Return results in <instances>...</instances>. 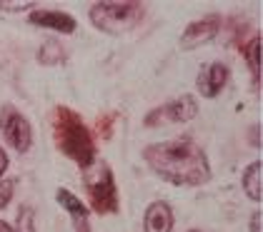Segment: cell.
<instances>
[{
	"instance_id": "obj_10",
	"label": "cell",
	"mask_w": 263,
	"mask_h": 232,
	"mask_svg": "<svg viewBox=\"0 0 263 232\" xmlns=\"http://www.w3.org/2000/svg\"><path fill=\"white\" fill-rule=\"evenodd\" d=\"M30 23L41 25V28H50V30H61L65 35L76 30V20L70 18L68 13H61V10H33L30 13Z\"/></svg>"
},
{
	"instance_id": "obj_19",
	"label": "cell",
	"mask_w": 263,
	"mask_h": 232,
	"mask_svg": "<svg viewBox=\"0 0 263 232\" xmlns=\"http://www.w3.org/2000/svg\"><path fill=\"white\" fill-rule=\"evenodd\" d=\"M5 170H8V155H5V150L0 147V180H3Z\"/></svg>"
},
{
	"instance_id": "obj_20",
	"label": "cell",
	"mask_w": 263,
	"mask_h": 232,
	"mask_svg": "<svg viewBox=\"0 0 263 232\" xmlns=\"http://www.w3.org/2000/svg\"><path fill=\"white\" fill-rule=\"evenodd\" d=\"M0 232H15V230H13L8 222H3V220H0Z\"/></svg>"
},
{
	"instance_id": "obj_17",
	"label": "cell",
	"mask_w": 263,
	"mask_h": 232,
	"mask_svg": "<svg viewBox=\"0 0 263 232\" xmlns=\"http://www.w3.org/2000/svg\"><path fill=\"white\" fill-rule=\"evenodd\" d=\"M0 8H3V10H23V8H33V3H30V0H25V3H8V0H0Z\"/></svg>"
},
{
	"instance_id": "obj_18",
	"label": "cell",
	"mask_w": 263,
	"mask_h": 232,
	"mask_svg": "<svg viewBox=\"0 0 263 232\" xmlns=\"http://www.w3.org/2000/svg\"><path fill=\"white\" fill-rule=\"evenodd\" d=\"M251 232H263V215L256 213L251 217Z\"/></svg>"
},
{
	"instance_id": "obj_7",
	"label": "cell",
	"mask_w": 263,
	"mask_h": 232,
	"mask_svg": "<svg viewBox=\"0 0 263 232\" xmlns=\"http://www.w3.org/2000/svg\"><path fill=\"white\" fill-rule=\"evenodd\" d=\"M221 30V15L218 13H211V15H203L201 20H193L185 30H183L181 38V48L183 50H193L203 43L213 40Z\"/></svg>"
},
{
	"instance_id": "obj_8",
	"label": "cell",
	"mask_w": 263,
	"mask_h": 232,
	"mask_svg": "<svg viewBox=\"0 0 263 232\" xmlns=\"http://www.w3.org/2000/svg\"><path fill=\"white\" fill-rule=\"evenodd\" d=\"M226 82H228V68L223 62L203 65L201 73H198V80H196V85H198L203 97H216L226 88Z\"/></svg>"
},
{
	"instance_id": "obj_9",
	"label": "cell",
	"mask_w": 263,
	"mask_h": 232,
	"mask_svg": "<svg viewBox=\"0 0 263 232\" xmlns=\"http://www.w3.org/2000/svg\"><path fill=\"white\" fill-rule=\"evenodd\" d=\"M55 200L65 207V213L70 215V220H73V225H76V232H90V225H88V210H85V205H83L76 195L70 193V190H65V187H61L58 195H55Z\"/></svg>"
},
{
	"instance_id": "obj_5",
	"label": "cell",
	"mask_w": 263,
	"mask_h": 232,
	"mask_svg": "<svg viewBox=\"0 0 263 232\" xmlns=\"http://www.w3.org/2000/svg\"><path fill=\"white\" fill-rule=\"evenodd\" d=\"M0 130H3V137L8 140V145L13 150H18V153H28L30 150V145H33L30 122L13 105H3V110H0Z\"/></svg>"
},
{
	"instance_id": "obj_6",
	"label": "cell",
	"mask_w": 263,
	"mask_h": 232,
	"mask_svg": "<svg viewBox=\"0 0 263 232\" xmlns=\"http://www.w3.org/2000/svg\"><path fill=\"white\" fill-rule=\"evenodd\" d=\"M198 113V105H196V97L191 95H181L171 102H165L163 108L153 110L151 115L145 117V125H156V122H188L193 120Z\"/></svg>"
},
{
	"instance_id": "obj_1",
	"label": "cell",
	"mask_w": 263,
	"mask_h": 232,
	"mask_svg": "<svg viewBox=\"0 0 263 232\" xmlns=\"http://www.w3.org/2000/svg\"><path fill=\"white\" fill-rule=\"evenodd\" d=\"M143 157L151 165V170L171 185L198 187V185H205L211 180L208 157L188 137L153 142L143 150Z\"/></svg>"
},
{
	"instance_id": "obj_21",
	"label": "cell",
	"mask_w": 263,
	"mask_h": 232,
	"mask_svg": "<svg viewBox=\"0 0 263 232\" xmlns=\"http://www.w3.org/2000/svg\"><path fill=\"white\" fill-rule=\"evenodd\" d=\"M191 232H201V230H191Z\"/></svg>"
},
{
	"instance_id": "obj_16",
	"label": "cell",
	"mask_w": 263,
	"mask_h": 232,
	"mask_svg": "<svg viewBox=\"0 0 263 232\" xmlns=\"http://www.w3.org/2000/svg\"><path fill=\"white\" fill-rule=\"evenodd\" d=\"M15 185H18V180H13V177H10V180H5V177L0 180V210H3V207H5L10 200H13Z\"/></svg>"
},
{
	"instance_id": "obj_4",
	"label": "cell",
	"mask_w": 263,
	"mask_h": 232,
	"mask_svg": "<svg viewBox=\"0 0 263 232\" xmlns=\"http://www.w3.org/2000/svg\"><path fill=\"white\" fill-rule=\"evenodd\" d=\"M85 190L93 202V210L98 215L118 213V190H116V180L108 162L85 167Z\"/></svg>"
},
{
	"instance_id": "obj_3",
	"label": "cell",
	"mask_w": 263,
	"mask_h": 232,
	"mask_svg": "<svg viewBox=\"0 0 263 232\" xmlns=\"http://www.w3.org/2000/svg\"><path fill=\"white\" fill-rule=\"evenodd\" d=\"M145 15V5L141 3H130V0H123V3H96L90 8V23L103 30V33H110V35H121L133 30Z\"/></svg>"
},
{
	"instance_id": "obj_2",
	"label": "cell",
	"mask_w": 263,
	"mask_h": 232,
	"mask_svg": "<svg viewBox=\"0 0 263 232\" xmlns=\"http://www.w3.org/2000/svg\"><path fill=\"white\" fill-rule=\"evenodd\" d=\"M53 137L63 155H68L81 167H90L96 160V142L90 130L85 128L81 115H76L70 108H55L53 113Z\"/></svg>"
},
{
	"instance_id": "obj_11",
	"label": "cell",
	"mask_w": 263,
	"mask_h": 232,
	"mask_svg": "<svg viewBox=\"0 0 263 232\" xmlns=\"http://www.w3.org/2000/svg\"><path fill=\"white\" fill-rule=\"evenodd\" d=\"M145 232H171L173 227V213L168 202H151L145 210Z\"/></svg>"
},
{
	"instance_id": "obj_12",
	"label": "cell",
	"mask_w": 263,
	"mask_h": 232,
	"mask_svg": "<svg viewBox=\"0 0 263 232\" xmlns=\"http://www.w3.org/2000/svg\"><path fill=\"white\" fill-rule=\"evenodd\" d=\"M243 190L248 193L251 200H256V202L263 197V162L261 160H256V162L246 170V175H243Z\"/></svg>"
},
{
	"instance_id": "obj_14",
	"label": "cell",
	"mask_w": 263,
	"mask_h": 232,
	"mask_svg": "<svg viewBox=\"0 0 263 232\" xmlns=\"http://www.w3.org/2000/svg\"><path fill=\"white\" fill-rule=\"evenodd\" d=\"M38 60H41L43 65H58L65 60V53H63L61 43L58 40H45L41 48V53H38Z\"/></svg>"
},
{
	"instance_id": "obj_13",
	"label": "cell",
	"mask_w": 263,
	"mask_h": 232,
	"mask_svg": "<svg viewBox=\"0 0 263 232\" xmlns=\"http://www.w3.org/2000/svg\"><path fill=\"white\" fill-rule=\"evenodd\" d=\"M261 50H263V43L261 38H253L248 45H246V60H248V68H251V75L253 80L258 82L261 80Z\"/></svg>"
},
{
	"instance_id": "obj_15",
	"label": "cell",
	"mask_w": 263,
	"mask_h": 232,
	"mask_svg": "<svg viewBox=\"0 0 263 232\" xmlns=\"http://www.w3.org/2000/svg\"><path fill=\"white\" fill-rule=\"evenodd\" d=\"M15 232H35V213L30 205H23L18 213V230Z\"/></svg>"
}]
</instances>
